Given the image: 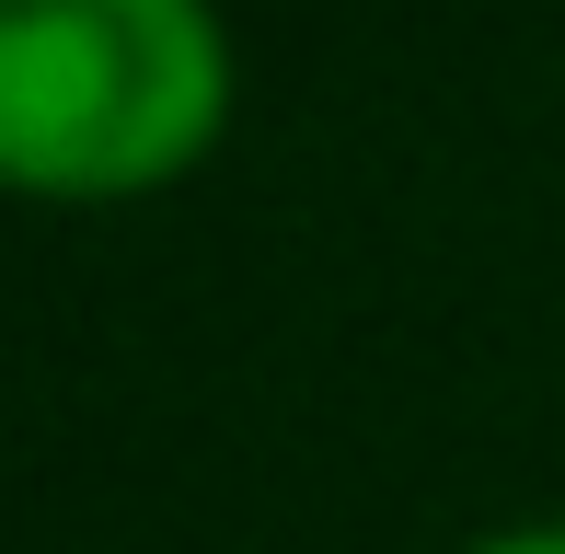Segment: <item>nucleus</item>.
<instances>
[{
    "instance_id": "obj_1",
    "label": "nucleus",
    "mask_w": 565,
    "mask_h": 554,
    "mask_svg": "<svg viewBox=\"0 0 565 554\" xmlns=\"http://www.w3.org/2000/svg\"><path fill=\"white\" fill-rule=\"evenodd\" d=\"M220 0H0V196L139 209L231 139Z\"/></svg>"
},
{
    "instance_id": "obj_2",
    "label": "nucleus",
    "mask_w": 565,
    "mask_h": 554,
    "mask_svg": "<svg viewBox=\"0 0 565 554\" xmlns=\"http://www.w3.org/2000/svg\"><path fill=\"white\" fill-rule=\"evenodd\" d=\"M461 554H565V509H543V520H497V532H473Z\"/></svg>"
}]
</instances>
